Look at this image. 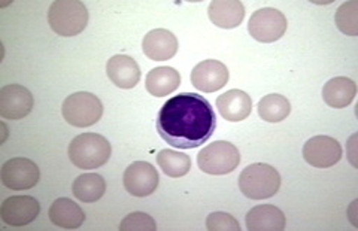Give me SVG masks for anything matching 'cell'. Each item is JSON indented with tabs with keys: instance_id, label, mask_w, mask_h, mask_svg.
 I'll use <instances>...</instances> for the list:
<instances>
[{
	"instance_id": "cell-24",
	"label": "cell",
	"mask_w": 358,
	"mask_h": 231,
	"mask_svg": "<svg viewBox=\"0 0 358 231\" xmlns=\"http://www.w3.org/2000/svg\"><path fill=\"white\" fill-rule=\"evenodd\" d=\"M291 112L288 98L281 94H267L259 102V115L267 123H281Z\"/></svg>"
},
{
	"instance_id": "cell-2",
	"label": "cell",
	"mask_w": 358,
	"mask_h": 231,
	"mask_svg": "<svg viewBox=\"0 0 358 231\" xmlns=\"http://www.w3.org/2000/svg\"><path fill=\"white\" fill-rule=\"evenodd\" d=\"M67 154L76 167L93 170L109 161L112 148L106 137L96 133H84L71 142Z\"/></svg>"
},
{
	"instance_id": "cell-23",
	"label": "cell",
	"mask_w": 358,
	"mask_h": 231,
	"mask_svg": "<svg viewBox=\"0 0 358 231\" xmlns=\"http://www.w3.org/2000/svg\"><path fill=\"white\" fill-rule=\"evenodd\" d=\"M157 163L171 178H182L192 169V158L187 154L173 149H162L157 154Z\"/></svg>"
},
{
	"instance_id": "cell-17",
	"label": "cell",
	"mask_w": 358,
	"mask_h": 231,
	"mask_svg": "<svg viewBox=\"0 0 358 231\" xmlns=\"http://www.w3.org/2000/svg\"><path fill=\"white\" fill-rule=\"evenodd\" d=\"M217 109L224 119L239 123L251 115L252 100L242 90H230L217 98Z\"/></svg>"
},
{
	"instance_id": "cell-5",
	"label": "cell",
	"mask_w": 358,
	"mask_h": 231,
	"mask_svg": "<svg viewBox=\"0 0 358 231\" xmlns=\"http://www.w3.org/2000/svg\"><path fill=\"white\" fill-rule=\"evenodd\" d=\"M63 118L73 127H92L103 115V105L92 93H73L62 106Z\"/></svg>"
},
{
	"instance_id": "cell-26",
	"label": "cell",
	"mask_w": 358,
	"mask_h": 231,
	"mask_svg": "<svg viewBox=\"0 0 358 231\" xmlns=\"http://www.w3.org/2000/svg\"><path fill=\"white\" fill-rule=\"evenodd\" d=\"M120 231H155L154 218L145 212H133L122 219L118 225Z\"/></svg>"
},
{
	"instance_id": "cell-10",
	"label": "cell",
	"mask_w": 358,
	"mask_h": 231,
	"mask_svg": "<svg viewBox=\"0 0 358 231\" xmlns=\"http://www.w3.org/2000/svg\"><path fill=\"white\" fill-rule=\"evenodd\" d=\"M41 214V204L30 195H14L0 206V218L9 227L31 224Z\"/></svg>"
},
{
	"instance_id": "cell-18",
	"label": "cell",
	"mask_w": 358,
	"mask_h": 231,
	"mask_svg": "<svg viewBox=\"0 0 358 231\" xmlns=\"http://www.w3.org/2000/svg\"><path fill=\"white\" fill-rule=\"evenodd\" d=\"M208 15L212 24L221 29L239 27L245 17V6L238 0H214L209 3Z\"/></svg>"
},
{
	"instance_id": "cell-14",
	"label": "cell",
	"mask_w": 358,
	"mask_h": 231,
	"mask_svg": "<svg viewBox=\"0 0 358 231\" xmlns=\"http://www.w3.org/2000/svg\"><path fill=\"white\" fill-rule=\"evenodd\" d=\"M143 54L154 61H167L176 56L178 39L171 30L154 29L142 40Z\"/></svg>"
},
{
	"instance_id": "cell-8",
	"label": "cell",
	"mask_w": 358,
	"mask_h": 231,
	"mask_svg": "<svg viewBox=\"0 0 358 231\" xmlns=\"http://www.w3.org/2000/svg\"><path fill=\"white\" fill-rule=\"evenodd\" d=\"M0 179L9 190L22 191L30 190L41 179V172L36 163L29 158H10L8 160L2 169H0Z\"/></svg>"
},
{
	"instance_id": "cell-3",
	"label": "cell",
	"mask_w": 358,
	"mask_h": 231,
	"mask_svg": "<svg viewBox=\"0 0 358 231\" xmlns=\"http://www.w3.org/2000/svg\"><path fill=\"white\" fill-rule=\"evenodd\" d=\"M281 188V176L268 164L255 163L245 167L239 176V190L251 200L273 197Z\"/></svg>"
},
{
	"instance_id": "cell-4",
	"label": "cell",
	"mask_w": 358,
	"mask_h": 231,
	"mask_svg": "<svg viewBox=\"0 0 358 231\" xmlns=\"http://www.w3.org/2000/svg\"><path fill=\"white\" fill-rule=\"evenodd\" d=\"M48 23L59 36H76L88 24V9L78 0H57L48 9Z\"/></svg>"
},
{
	"instance_id": "cell-1",
	"label": "cell",
	"mask_w": 358,
	"mask_h": 231,
	"mask_svg": "<svg viewBox=\"0 0 358 231\" xmlns=\"http://www.w3.org/2000/svg\"><path fill=\"white\" fill-rule=\"evenodd\" d=\"M217 118L214 107L203 96L178 94L167 100L157 117L160 137L178 149H194L214 135Z\"/></svg>"
},
{
	"instance_id": "cell-25",
	"label": "cell",
	"mask_w": 358,
	"mask_h": 231,
	"mask_svg": "<svg viewBox=\"0 0 358 231\" xmlns=\"http://www.w3.org/2000/svg\"><path fill=\"white\" fill-rule=\"evenodd\" d=\"M336 26L348 36L358 35V3L355 0L352 2H345L341 5L334 17Z\"/></svg>"
},
{
	"instance_id": "cell-7",
	"label": "cell",
	"mask_w": 358,
	"mask_h": 231,
	"mask_svg": "<svg viewBox=\"0 0 358 231\" xmlns=\"http://www.w3.org/2000/svg\"><path fill=\"white\" fill-rule=\"evenodd\" d=\"M288 27L285 15L275 8L257 9L248 21L250 35L262 43H272L281 39Z\"/></svg>"
},
{
	"instance_id": "cell-27",
	"label": "cell",
	"mask_w": 358,
	"mask_h": 231,
	"mask_svg": "<svg viewBox=\"0 0 358 231\" xmlns=\"http://www.w3.org/2000/svg\"><path fill=\"white\" fill-rule=\"evenodd\" d=\"M206 228L209 231H241L238 219L226 212H212L206 218Z\"/></svg>"
},
{
	"instance_id": "cell-15",
	"label": "cell",
	"mask_w": 358,
	"mask_h": 231,
	"mask_svg": "<svg viewBox=\"0 0 358 231\" xmlns=\"http://www.w3.org/2000/svg\"><path fill=\"white\" fill-rule=\"evenodd\" d=\"M108 78L122 90H130L141 81V69L136 60L129 56H114L106 64Z\"/></svg>"
},
{
	"instance_id": "cell-9",
	"label": "cell",
	"mask_w": 358,
	"mask_h": 231,
	"mask_svg": "<svg viewBox=\"0 0 358 231\" xmlns=\"http://www.w3.org/2000/svg\"><path fill=\"white\" fill-rule=\"evenodd\" d=\"M160 176L152 164L147 161H134L126 169L122 184L129 194L134 197H148L155 193Z\"/></svg>"
},
{
	"instance_id": "cell-13",
	"label": "cell",
	"mask_w": 358,
	"mask_h": 231,
	"mask_svg": "<svg viewBox=\"0 0 358 231\" xmlns=\"http://www.w3.org/2000/svg\"><path fill=\"white\" fill-rule=\"evenodd\" d=\"M230 73L227 66L218 60H205L192 70L189 80L201 93H215L226 87Z\"/></svg>"
},
{
	"instance_id": "cell-22",
	"label": "cell",
	"mask_w": 358,
	"mask_h": 231,
	"mask_svg": "<svg viewBox=\"0 0 358 231\" xmlns=\"http://www.w3.org/2000/svg\"><path fill=\"white\" fill-rule=\"evenodd\" d=\"M106 191V181L97 173L80 174L72 184V193L78 200L84 203H94L103 197Z\"/></svg>"
},
{
	"instance_id": "cell-20",
	"label": "cell",
	"mask_w": 358,
	"mask_h": 231,
	"mask_svg": "<svg viewBox=\"0 0 358 231\" xmlns=\"http://www.w3.org/2000/svg\"><path fill=\"white\" fill-rule=\"evenodd\" d=\"M357 94V84L345 76L327 81L322 87V98L330 107L343 109L350 106Z\"/></svg>"
},
{
	"instance_id": "cell-6",
	"label": "cell",
	"mask_w": 358,
	"mask_h": 231,
	"mask_svg": "<svg viewBox=\"0 0 358 231\" xmlns=\"http://www.w3.org/2000/svg\"><path fill=\"white\" fill-rule=\"evenodd\" d=\"M241 163V152L227 140H218L201 149L197 156V164L201 172L208 174H227L236 170Z\"/></svg>"
},
{
	"instance_id": "cell-16",
	"label": "cell",
	"mask_w": 358,
	"mask_h": 231,
	"mask_svg": "<svg viewBox=\"0 0 358 231\" xmlns=\"http://www.w3.org/2000/svg\"><path fill=\"white\" fill-rule=\"evenodd\" d=\"M245 223L250 231H282L287 219L279 207L273 204H260L246 214Z\"/></svg>"
},
{
	"instance_id": "cell-21",
	"label": "cell",
	"mask_w": 358,
	"mask_h": 231,
	"mask_svg": "<svg viewBox=\"0 0 358 231\" xmlns=\"http://www.w3.org/2000/svg\"><path fill=\"white\" fill-rule=\"evenodd\" d=\"M179 85H181V75L176 69L166 66L150 70L145 80L147 91L154 97H166L176 91Z\"/></svg>"
},
{
	"instance_id": "cell-11",
	"label": "cell",
	"mask_w": 358,
	"mask_h": 231,
	"mask_svg": "<svg viewBox=\"0 0 358 231\" xmlns=\"http://www.w3.org/2000/svg\"><path fill=\"white\" fill-rule=\"evenodd\" d=\"M303 158L308 164L318 169H329L342 158V147L336 139L329 136H315L303 147Z\"/></svg>"
},
{
	"instance_id": "cell-19",
	"label": "cell",
	"mask_w": 358,
	"mask_h": 231,
	"mask_svg": "<svg viewBox=\"0 0 358 231\" xmlns=\"http://www.w3.org/2000/svg\"><path fill=\"white\" fill-rule=\"evenodd\" d=\"M50 219L54 225L66 230L80 228L85 221L81 206L71 199H57L50 207Z\"/></svg>"
},
{
	"instance_id": "cell-12",
	"label": "cell",
	"mask_w": 358,
	"mask_h": 231,
	"mask_svg": "<svg viewBox=\"0 0 358 231\" xmlns=\"http://www.w3.org/2000/svg\"><path fill=\"white\" fill-rule=\"evenodd\" d=\"M35 105V98L26 87L13 84L0 90V117L6 119L26 118Z\"/></svg>"
}]
</instances>
